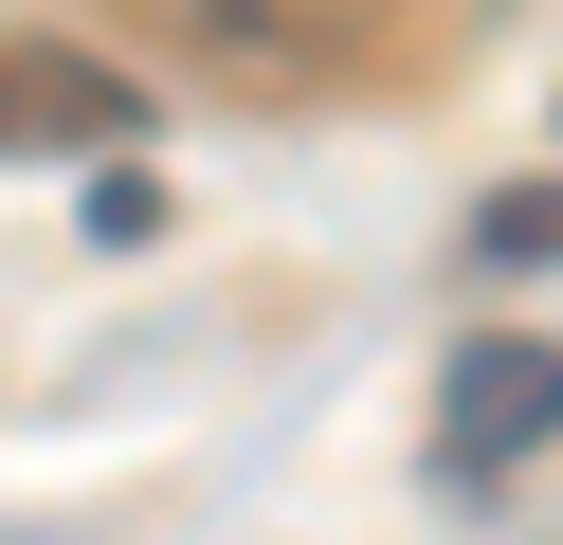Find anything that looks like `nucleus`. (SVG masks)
<instances>
[{"instance_id": "f257e3e1", "label": "nucleus", "mask_w": 563, "mask_h": 545, "mask_svg": "<svg viewBox=\"0 0 563 545\" xmlns=\"http://www.w3.org/2000/svg\"><path fill=\"white\" fill-rule=\"evenodd\" d=\"M545 436H563V346H545V327H490V346H454V400H437V472H454V491L527 472Z\"/></svg>"}, {"instance_id": "f03ea898", "label": "nucleus", "mask_w": 563, "mask_h": 545, "mask_svg": "<svg viewBox=\"0 0 563 545\" xmlns=\"http://www.w3.org/2000/svg\"><path fill=\"white\" fill-rule=\"evenodd\" d=\"M128 128V91L91 55H0V145H110Z\"/></svg>"}, {"instance_id": "7ed1b4c3", "label": "nucleus", "mask_w": 563, "mask_h": 545, "mask_svg": "<svg viewBox=\"0 0 563 545\" xmlns=\"http://www.w3.org/2000/svg\"><path fill=\"white\" fill-rule=\"evenodd\" d=\"M473 254H490V273H545V254H563V182H509V200L473 218Z\"/></svg>"}]
</instances>
